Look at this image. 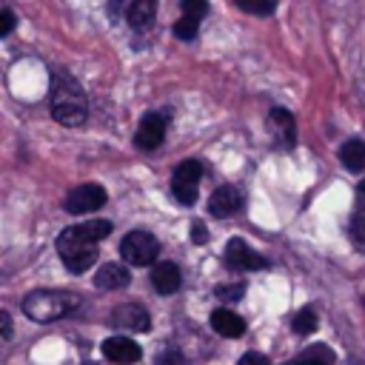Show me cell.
<instances>
[{
  "label": "cell",
  "mask_w": 365,
  "mask_h": 365,
  "mask_svg": "<svg viewBox=\"0 0 365 365\" xmlns=\"http://www.w3.org/2000/svg\"><path fill=\"white\" fill-rule=\"evenodd\" d=\"M108 234H111L108 220H91V222L63 228L60 237H57V254H60L63 265L71 274L88 271L97 262V242L106 240Z\"/></svg>",
  "instance_id": "cell-1"
},
{
  "label": "cell",
  "mask_w": 365,
  "mask_h": 365,
  "mask_svg": "<svg viewBox=\"0 0 365 365\" xmlns=\"http://www.w3.org/2000/svg\"><path fill=\"white\" fill-rule=\"evenodd\" d=\"M48 106H51L54 123H60L66 128H77L88 117V97H86L83 86L77 83V77H71L68 71H57V68L51 71Z\"/></svg>",
  "instance_id": "cell-2"
},
{
  "label": "cell",
  "mask_w": 365,
  "mask_h": 365,
  "mask_svg": "<svg viewBox=\"0 0 365 365\" xmlns=\"http://www.w3.org/2000/svg\"><path fill=\"white\" fill-rule=\"evenodd\" d=\"M80 305V297L74 291H31L23 299V314L34 322H54L63 319L66 314H71Z\"/></svg>",
  "instance_id": "cell-3"
},
{
  "label": "cell",
  "mask_w": 365,
  "mask_h": 365,
  "mask_svg": "<svg viewBox=\"0 0 365 365\" xmlns=\"http://www.w3.org/2000/svg\"><path fill=\"white\" fill-rule=\"evenodd\" d=\"M157 254H160V240L151 234V231H128L120 242V257L128 262V265H154L157 262Z\"/></svg>",
  "instance_id": "cell-4"
},
{
  "label": "cell",
  "mask_w": 365,
  "mask_h": 365,
  "mask_svg": "<svg viewBox=\"0 0 365 365\" xmlns=\"http://www.w3.org/2000/svg\"><path fill=\"white\" fill-rule=\"evenodd\" d=\"M202 163L200 160H182L171 174V194L180 205H194L200 197V180H202Z\"/></svg>",
  "instance_id": "cell-5"
},
{
  "label": "cell",
  "mask_w": 365,
  "mask_h": 365,
  "mask_svg": "<svg viewBox=\"0 0 365 365\" xmlns=\"http://www.w3.org/2000/svg\"><path fill=\"white\" fill-rule=\"evenodd\" d=\"M168 111L165 108H154V111H145L137 123V131H134V145L140 151H154L163 145L165 140V131H168Z\"/></svg>",
  "instance_id": "cell-6"
},
{
  "label": "cell",
  "mask_w": 365,
  "mask_h": 365,
  "mask_svg": "<svg viewBox=\"0 0 365 365\" xmlns=\"http://www.w3.org/2000/svg\"><path fill=\"white\" fill-rule=\"evenodd\" d=\"M106 200H108V194H106V188H103L100 182H80V185H74V188L66 194L63 208H66L68 214H77V217H80V214H91V211L103 208Z\"/></svg>",
  "instance_id": "cell-7"
},
{
  "label": "cell",
  "mask_w": 365,
  "mask_h": 365,
  "mask_svg": "<svg viewBox=\"0 0 365 365\" xmlns=\"http://www.w3.org/2000/svg\"><path fill=\"white\" fill-rule=\"evenodd\" d=\"M265 128H268V134H271L274 148L291 151V148L297 145V120H294V114H291L288 108L274 106V108L268 111V117H265Z\"/></svg>",
  "instance_id": "cell-8"
},
{
  "label": "cell",
  "mask_w": 365,
  "mask_h": 365,
  "mask_svg": "<svg viewBox=\"0 0 365 365\" xmlns=\"http://www.w3.org/2000/svg\"><path fill=\"white\" fill-rule=\"evenodd\" d=\"M208 0H180V17L174 20V37L177 40H194L200 31V23L208 14Z\"/></svg>",
  "instance_id": "cell-9"
},
{
  "label": "cell",
  "mask_w": 365,
  "mask_h": 365,
  "mask_svg": "<svg viewBox=\"0 0 365 365\" xmlns=\"http://www.w3.org/2000/svg\"><path fill=\"white\" fill-rule=\"evenodd\" d=\"M222 257H225V265L234 268V271H262V268H268V259H265L262 254H257V251H254L245 240H240V237L228 240Z\"/></svg>",
  "instance_id": "cell-10"
},
{
  "label": "cell",
  "mask_w": 365,
  "mask_h": 365,
  "mask_svg": "<svg viewBox=\"0 0 365 365\" xmlns=\"http://www.w3.org/2000/svg\"><path fill=\"white\" fill-rule=\"evenodd\" d=\"M240 208H242V191L237 185H220L208 197V214L217 217V220L234 217Z\"/></svg>",
  "instance_id": "cell-11"
},
{
  "label": "cell",
  "mask_w": 365,
  "mask_h": 365,
  "mask_svg": "<svg viewBox=\"0 0 365 365\" xmlns=\"http://www.w3.org/2000/svg\"><path fill=\"white\" fill-rule=\"evenodd\" d=\"M103 356H106L108 362H117V365H134V362H140L143 348H140L134 339L117 334V336L103 339Z\"/></svg>",
  "instance_id": "cell-12"
},
{
  "label": "cell",
  "mask_w": 365,
  "mask_h": 365,
  "mask_svg": "<svg viewBox=\"0 0 365 365\" xmlns=\"http://www.w3.org/2000/svg\"><path fill=\"white\" fill-rule=\"evenodd\" d=\"M111 322L117 328H125V331H148L151 319H148V311L137 302H125V305H117L114 314H111Z\"/></svg>",
  "instance_id": "cell-13"
},
{
  "label": "cell",
  "mask_w": 365,
  "mask_h": 365,
  "mask_svg": "<svg viewBox=\"0 0 365 365\" xmlns=\"http://www.w3.org/2000/svg\"><path fill=\"white\" fill-rule=\"evenodd\" d=\"M180 282H182V274H180V268H177V262H154L151 265V285H154V291H160V294H174L177 288H180Z\"/></svg>",
  "instance_id": "cell-14"
},
{
  "label": "cell",
  "mask_w": 365,
  "mask_h": 365,
  "mask_svg": "<svg viewBox=\"0 0 365 365\" xmlns=\"http://www.w3.org/2000/svg\"><path fill=\"white\" fill-rule=\"evenodd\" d=\"M128 282H131V274L123 262H106L94 274V285L103 288V291H117V288H125Z\"/></svg>",
  "instance_id": "cell-15"
},
{
  "label": "cell",
  "mask_w": 365,
  "mask_h": 365,
  "mask_svg": "<svg viewBox=\"0 0 365 365\" xmlns=\"http://www.w3.org/2000/svg\"><path fill=\"white\" fill-rule=\"evenodd\" d=\"M211 328L220 334V336H228V339H237L245 334V319L240 314H234L231 308H217L211 314Z\"/></svg>",
  "instance_id": "cell-16"
},
{
  "label": "cell",
  "mask_w": 365,
  "mask_h": 365,
  "mask_svg": "<svg viewBox=\"0 0 365 365\" xmlns=\"http://www.w3.org/2000/svg\"><path fill=\"white\" fill-rule=\"evenodd\" d=\"M336 157H339V163H342L345 171H351V174L365 171V140H359V137L345 140V143L339 145Z\"/></svg>",
  "instance_id": "cell-17"
},
{
  "label": "cell",
  "mask_w": 365,
  "mask_h": 365,
  "mask_svg": "<svg viewBox=\"0 0 365 365\" xmlns=\"http://www.w3.org/2000/svg\"><path fill=\"white\" fill-rule=\"evenodd\" d=\"M157 17V0H128L125 6V23L137 31L148 29Z\"/></svg>",
  "instance_id": "cell-18"
},
{
  "label": "cell",
  "mask_w": 365,
  "mask_h": 365,
  "mask_svg": "<svg viewBox=\"0 0 365 365\" xmlns=\"http://www.w3.org/2000/svg\"><path fill=\"white\" fill-rule=\"evenodd\" d=\"M351 237H354V242L365 245V182H359V188H356V202H354V214H351Z\"/></svg>",
  "instance_id": "cell-19"
},
{
  "label": "cell",
  "mask_w": 365,
  "mask_h": 365,
  "mask_svg": "<svg viewBox=\"0 0 365 365\" xmlns=\"http://www.w3.org/2000/svg\"><path fill=\"white\" fill-rule=\"evenodd\" d=\"M237 9H242L245 14H254V17H271L277 11V3L279 0H234Z\"/></svg>",
  "instance_id": "cell-20"
},
{
  "label": "cell",
  "mask_w": 365,
  "mask_h": 365,
  "mask_svg": "<svg viewBox=\"0 0 365 365\" xmlns=\"http://www.w3.org/2000/svg\"><path fill=\"white\" fill-rule=\"evenodd\" d=\"M331 362H334L331 348H325V345H314V348H308L305 356L297 359L294 365H331Z\"/></svg>",
  "instance_id": "cell-21"
},
{
  "label": "cell",
  "mask_w": 365,
  "mask_h": 365,
  "mask_svg": "<svg viewBox=\"0 0 365 365\" xmlns=\"http://www.w3.org/2000/svg\"><path fill=\"white\" fill-rule=\"evenodd\" d=\"M291 328H294L297 334H302V336L311 334V331H317V314H314V308H302V311H297Z\"/></svg>",
  "instance_id": "cell-22"
},
{
  "label": "cell",
  "mask_w": 365,
  "mask_h": 365,
  "mask_svg": "<svg viewBox=\"0 0 365 365\" xmlns=\"http://www.w3.org/2000/svg\"><path fill=\"white\" fill-rule=\"evenodd\" d=\"M242 291H245V285H242V282H237V285H220L214 294H217L220 299H231V302H234V299H240V297H242Z\"/></svg>",
  "instance_id": "cell-23"
},
{
  "label": "cell",
  "mask_w": 365,
  "mask_h": 365,
  "mask_svg": "<svg viewBox=\"0 0 365 365\" xmlns=\"http://www.w3.org/2000/svg\"><path fill=\"white\" fill-rule=\"evenodd\" d=\"M14 23H17L14 11L6 6V9L0 11V37H9V34H11V29H14Z\"/></svg>",
  "instance_id": "cell-24"
},
{
  "label": "cell",
  "mask_w": 365,
  "mask_h": 365,
  "mask_svg": "<svg viewBox=\"0 0 365 365\" xmlns=\"http://www.w3.org/2000/svg\"><path fill=\"white\" fill-rule=\"evenodd\" d=\"M191 240H194L197 245H202V242H208V231L202 228V222H200V220H197V222L191 225Z\"/></svg>",
  "instance_id": "cell-25"
},
{
  "label": "cell",
  "mask_w": 365,
  "mask_h": 365,
  "mask_svg": "<svg viewBox=\"0 0 365 365\" xmlns=\"http://www.w3.org/2000/svg\"><path fill=\"white\" fill-rule=\"evenodd\" d=\"M240 365H268V359H265L262 354H254V351H251V354H245V356L240 359Z\"/></svg>",
  "instance_id": "cell-26"
},
{
  "label": "cell",
  "mask_w": 365,
  "mask_h": 365,
  "mask_svg": "<svg viewBox=\"0 0 365 365\" xmlns=\"http://www.w3.org/2000/svg\"><path fill=\"white\" fill-rule=\"evenodd\" d=\"M0 328H3V336L9 339V336H11V317H9L6 311L0 314Z\"/></svg>",
  "instance_id": "cell-27"
}]
</instances>
